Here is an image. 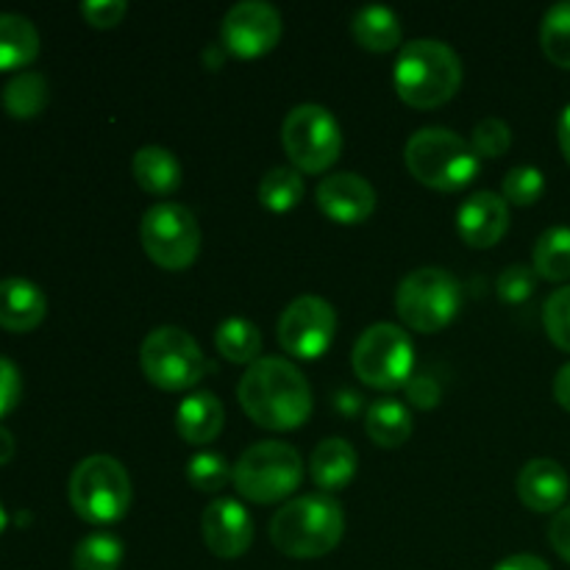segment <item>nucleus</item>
Segmentation results:
<instances>
[{"mask_svg":"<svg viewBox=\"0 0 570 570\" xmlns=\"http://www.w3.org/2000/svg\"><path fill=\"white\" fill-rule=\"evenodd\" d=\"M568 490L566 468L554 460H532L518 473V495L532 512H560Z\"/></svg>","mask_w":570,"mask_h":570,"instance_id":"f3484780","label":"nucleus"},{"mask_svg":"<svg viewBox=\"0 0 570 570\" xmlns=\"http://www.w3.org/2000/svg\"><path fill=\"white\" fill-rule=\"evenodd\" d=\"M538 273L529 265H510L501 271L499 282H495V293L504 304H523L538 289Z\"/></svg>","mask_w":570,"mask_h":570,"instance_id":"f704fd0d","label":"nucleus"},{"mask_svg":"<svg viewBox=\"0 0 570 570\" xmlns=\"http://www.w3.org/2000/svg\"><path fill=\"white\" fill-rule=\"evenodd\" d=\"M395 92L412 109H438L449 104L462 83V61L440 39H415L399 50L393 70Z\"/></svg>","mask_w":570,"mask_h":570,"instance_id":"f03ea898","label":"nucleus"},{"mask_svg":"<svg viewBox=\"0 0 570 570\" xmlns=\"http://www.w3.org/2000/svg\"><path fill=\"white\" fill-rule=\"evenodd\" d=\"M206 549L220 560H239L254 543V521L234 499H217L200 515Z\"/></svg>","mask_w":570,"mask_h":570,"instance_id":"4468645a","label":"nucleus"},{"mask_svg":"<svg viewBox=\"0 0 570 570\" xmlns=\"http://www.w3.org/2000/svg\"><path fill=\"white\" fill-rule=\"evenodd\" d=\"M356 465H360V456L356 449L343 438H326L323 443L315 445L309 460V473L312 482L321 490H326L328 495L345 490L356 476Z\"/></svg>","mask_w":570,"mask_h":570,"instance_id":"6ab92c4d","label":"nucleus"},{"mask_svg":"<svg viewBox=\"0 0 570 570\" xmlns=\"http://www.w3.org/2000/svg\"><path fill=\"white\" fill-rule=\"evenodd\" d=\"M215 345L220 351L223 360L234 362V365H254L259 360L262 351V334L245 317H228L217 326L215 332Z\"/></svg>","mask_w":570,"mask_h":570,"instance_id":"bb28decb","label":"nucleus"},{"mask_svg":"<svg viewBox=\"0 0 570 570\" xmlns=\"http://www.w3.org/2000/svg\"><path fill=\"white\" fill-rule=\"evenodd\" d=\"M234 488L254 504H276L293 495L304 482V460L298 451L278 440L254 443L234 465Z\"/></svg>","mask_w":570,"mask_h":570,"instance_id":"423d86ee","label":"nucleus"},{"mask_svg":"<svg viewBox=\"0 0 570 570\" xmlns=\"http://www.w3.org/2000/svg\"><path fill=\"white\" fill-rule=\"evenodd\" d=\"M237 399L245 415L271 432H293L312 415V387L304 373L282 356H262L239 379Z\"/></svg>","mask_w":570,"mask_h":570,"instance_id":"f257e3e1","label":"nucleus"},{"mask_svg":"<svg viewBox=\"0 0 570 570\" xmlns=\"http://www.w3.org/2000/svg\"><path fill=\"white\" fill-rule=\"evenodd\" d=\"M20 395H22L20 371H17L14 362L0 356V417H6L17 404H20Z\"/></svg>","mask_w":570,"mask_h":570,"instance_id":"e433bc0d","label":"nucleus"},{"mask_svg":"<svg viewBox=\"0 0 570 570\" xmlns=\"http://www.w3.org/2000/svg\"><path fill=\"white\" fill-rule=\"evenodd\" d=\"M317 206L340 226L365 223L376 209V189L360 173H332L317 184Z\"/></svg>","mask_w":570,"mask_h":570,"instance_id":"2eb2a0df","label":"nucleus"},{"mask_svg":"<svg viewBox=\"0 0 570 570\" xmlns=\"http://www.w3.org/2000/svg\"><path fill=\"white\" fill-rule=\"evenodd\" d=\"M223 421H226V410L209 390L187 395L176 410V432L193 445H209L223 432Z\"/></svg>","mask_w":570,"mask_h":570,"instance_id":"aec40b11","label":"nucleus"},{"mask_svg":"<svg viewBox=\"0 0 570 570\" xmlns=\"http://www.w3.org/2000/svg\"><path fill=\"white\" fill-rule=\"evenodd\" d=\"M546 193V176L532 165H518L501 181V198L515 206L538 204Z\"/></svg>","mask_w":570,"mask_h":570,"instance_id":"2f4dec72","label":"nucleus"},{"mask_svg":"<svg viewBox=\"0 0 570 570\" xmlns=\"http://www.w3.org/2000/svg\"><path fill=\"white\" fill-rule=\"evenodd\" d=\"M557 139H560V150L570 165V106L560 115V122H557Z\"/></svg>","mask_w":570,"mask_h":570,"instance_id":"79ce46f5","label":"nucleus"},{"mask_svg":"<svg viewBox=\"0 0 570 570\" xmlns=\"http://www.w3.org/2000/svg\"><path fill=\"white\" fill-rule=\"evenodd\" d=\"M139 239L154 265L161 271H187L200 254V226L181 204H154L142 215Z\"/></svg>","mask_w":570,"mask_h":570,"instance_id":"9b49d317","label":"nucleus"},{"mask_svg":"<svg viewBox=\"0 0 570 570\" xmlns=\"http://www.w3.org/2000/svg\"><path fill=\"white\" fill-rule=\"evenodd\" d=\"M128 6L122 0H87L81 3L83 20L92 28H115L126 17Z\"/></svg>","mask_w":570,"mask_h":570,"instance_id":"c9c22d12","label":"nucleus"},{"mask_svg":"<svg viewBox=\"0 0 570 570\" xmlns=\"http://www.w3.org/2000/svg\"><path fill=\"white\" fill-rule=\"evenodd\" d=\"M460 306V282L443 267H417V271L406 273L395 289V309L412 332H440L454 321Z\"/></svg>","mask_w":570,"mask_h":570,"instance_id":"0eeeda50","label":"nucleus"},{"mask_svg":"<svg viewBox=\"0 0 570 570\" xmlns=\"http://www.w3.org/2000/svg\"><path fill=\"white\" fill-rule=\"evenodd\" d=\"M549 540H551V549L562 557V560L570 566V507L560 510L554 515L549 527Z\"/></svg>","mask_w":570,"mask_h":570,"instance_id":"58836bf2","label":"nucleus"},{"mask_svg":"<svg viewBox=\"0 0 570 570\" xmlns=\"http://www.w3.org/2000/svg\"><path fill=\"white\" fill-rule=\"evenodd\" d=\"M404 161L417 181L440 193L465 189L482 167L471 139L443 126H429L412 134L404 148Z\"/></svg>","mask_w":570,"mask_h":570,"instance_id":"20e7f679","label":"nucleus"},{"mask_svg":"<svg viewBox=\"0 0 570 570\" xmlns=\"http://www.w3.org/2000/svg\"><path fill=\"white\" fill-rule=\"evenodd\" d=\"M356 45L371 53H390L401 45V20L387 6H365L351 20Z\"/></svg>","mask_w":570,"mask_h":570,"instance_id":"5701e85b","label":"nucleus"},{"mask_svg":"<svg viewBox=\"0 0 570 570\" xmlns=\"http://www.w3.org/2000/svg\"><path fill=\"white\" fill-rule=\"evenodd\" d=\"M6 523H9V515H6V510H3V504H0V534H3V529H6Z\"/></svg>","mask_w":570,"mask_h":570,"instance_id":"c03bdc74","label":"nucleus"},{"mask_svg":"<svg viewBox=\"0 0 570 570\" xmlns=\"http://www.w3.org/2000/svg\"><path fill=\"white\" fill-rule=\"evenodd\" d=\"M540 45L549 61L570 70V0L551 6L540 26Z\"/></svg>","mask_w":570,"mask_h":570,"instance_id":"c756f323","label":"nucleus"},{"mask_svg":"<svg viewBox=\"0 0 570 570\" xmlns=\"http://www.w3.org/2000/svg\"><path fill=\"white\" fill-rule=\"evenodd\" d=\"M145 379L167 393L195 387L206 373V356L189 332L178 326H159L139 348Z\"/></svg>","mask_w":570,"mask_h":570,"instance_id":"1a4fd4ad","label":"nucleus"},{"mask_svg":"<svg viewBox=\"0 0 570 570\" xmlns=\"http://www.w3.org/2000/svg\"><path fill=\"white\" fill-rule=\"evenodd\" d=\"M276 334L289 356L321 360L332 348L334 334H337V312L326 298L301 295L284 306Z\"/></svg>","mask_w":570,"mask_h":570,"instance_id":"f8f14e48","label":"nucleus"},{"mask_svg":"<svg viewBox=\"0 0 570 570\" xmlns=\"http://www.w3.org/2000/svg\"><path fill=\"white\" fill-rule=\"evenodd\" d=\"M14 456V434L6 426H0V468Z\"/></svg>","mask_w":570,"mask_h":570,"instance_id":"37998d69","label":"nucleus"},{"mask_svg":"<svg viewBox=\"0 0 570 570\" xmlns=\"http://www.w3.org/2000/svg\"><path fill=\"white\" fill-rule=\"evenodd\" d=\"M543 326L551 343L570 354V284L549 295L543 306Z\"/></svg>","mask_w":570,"mask_h":570,"instance_id":"72a5a7b5","label":"nucleus"},{"mask_svg":"<svg viewBox=\"0 0 570 570\" xmlns=\"http://www.w3.org/2000/svg\"><path fill=\"white\" fill-rule=\"evenodd\" d=\"M234 476V468L228 465L226 456L212 454V451H200L189 460L187 479L198 493H220Z\"/></svg>","mask_w":570,"mask_h":570,"instance_id":"7c9ffc66","label":"nucleus"},{"mask_svg":"<svg viewBox=\"0 0 570 570\" xmlns=\"http://www.w3.org/2000/svg\"><path fill=\"white\" fill-rule=\"evenodd\" d=\"M122 543L109 532L87 534L72 551V570H120Z\"/></svg>","mask_w":570,"mask_h":570,"instance_id":"c85d7f7f","label":"nucleus"},{"mask_svg":"<svg viewBox=\"0 0 570 570\" xmlns=\"http://www.w3.org/2000/svg\"><path fill=\"white\" fill-rule=\"evenodd\" d=\"M456 232L471 248H493L510 232V204L490 189L473 193L456 212Z\"/></svg>","mask_w":570,"mask_h":570,"instance_id":"dca6fc26","label":"nucleus"},{"mask_svg":"<svg viewBox=\"0 0 570 570\" xmlns=\"http://www.w3.org/2000/svg\"><path fill=\"white\" fill-rule=\"evenodd\" d=\"M356 379L367 387H404L415 367V348L410 334L395 323H373L360 334L351 354Z\"/></svg>","mask_w":570,"mask_h":570,"instance_id":"6e6552de","label":"nucleus"},{"mask_svg":"<svg viewBox=\"0 0 570 570\" xmlns=\"http://www.w3.org/2000/svg\"><path fill=\"white\" fill-rule=\"evenodd\" d=\"M471 145L479 159H499V156H504L510 150L512 128L501 117H484L473 128Z\"/></svg>","mask_w":570,"mask_h":570,"instance_id":"473e14b6","label":"nucleus"},{"mask_svg":"<svg viewBox=\"0 0 570 570\" xmlns=\"http://www.w3.org/2000/svg\"><path fill=\"white\" fill-rule=\"evenodd\" d=\"M48 315V298L28 278L0 282V328L14 334L33 332Z\"/></svg>","mask_w":570,"mask_h":570,"instance_id":"a211bd4d","label":"nucleus"},{"mask_svg":"<svg viewBox=\"0 0 570 570\" xmlns=\"http://www.w3.org/2000/svg\"><path fill=\"white\" fill-rule=\"evenodd\" d=\"M343 532V507L328 493H312L287 501L271 521L273 546L293 560L326 557L328 551L337 549Z\"/></svg>","mask_w":570,"mask_h":570,"instance_id":"7ed1b4c3","label":"nucleus"},{"mask_svg":"<svg viewBox=\"0 0 570 570\" xmlns=\"http://www.w3.org/2000/svg\"><path fill=\"white\" fill-rule=\"evenodd\" d=\"M304 198V176L295 167H273L259 181V204L271 212H289Z\"/></svg>","mask_w":570,"mask_h":570,"instance_id":"cd10ccee","label":"nucleus"},{"mask_svg":"<svg viewBox=\"0 0 570 570\" xmlns=\"http://www.w3.org/2000/svg\"><path fill=\"white\" fill-rule=\"evenodd\" d=\"M367 438L382 449H399L412 434V415L401 401L382 399L367 406L365 415Z\"/></svg>","mask_w":570,"mask_h":570,"instance_id":"b1692460","label":"nucleus"},{"mask_svg":"<svg viewBox=\"0 0 570 570\" xmlns=\"http://www.w3.org/2000/svg\"><path fill=\"white\" fill-rule=\"evenodd\" d=\"M532 267L546 282H568L570 278V228L551 226L534 243Z\"/></svg>","mask_w":570,"mask_h":570,"instance_id":"a878e982","label":"nucleus"},{"mask_svg":"<svg viewBox=\"0 0 570 570\" xmlns=\"http://www.w3.org/2000/svg\"><path fill=\"white\" fill-rule=\"evenodd\" d=\"M282 145L301 173H326L343 150L340 122L326 106L301 104L284 117Z\"/></svg>","mask_w":570,"mask_h":570,"instance_id":"9d476101","label":"nucleus"},{"mask_svg":"<svg viewBox=\"0 0 570 570\" xmlns=\"http://www.w3.org/2000/svg\"><path fill=\"white\" fill-rule=\"evenodd\" d=\"M404 390H406V399H410L417 410H434V406L440 404V395H443L440 384L434 382L432 376H426V373L412 376L410 382L404 384Z\"/></svg>","mask_w":570,"mask_h":570,"instance_id":"4c0bfd02","label":"nucleus"},{"mask_svg":"<svg viewBox=\"0 0 570 570\" xmlns=\"http://www.w3.org/2000/svg\"><path fill=\"white\" fill-rule=\"evenodd\" d=\"M50 89L48 78L42 72H17L9 83L3 87L0 95V104H3L6 115L14 117V120H31V117L42 115L45 106H48Z\"/></svg>","mask_w":570,"mask_h":570,"instance_id":"393cba45","label":"nucleus"},{"mask_svg":"<svg viewBox=\"0 0 570 570\" xmlns=\"http://www.w3.org/2000/svg\"><path fill=\"white\" fill-rule=\"evenodd\" d=\"M131 176L145 193L173 195L181 187V161L161 145H145L134 154Z\"/></svg>","mask_w":570,"mask_h":570,"instance_id":"412c9836","label":"nucleus"},{"mask_svg":"<svg viewBox=\"0 0 570 570\" xmlns=\"http://www.w3.org/2000/svg\"><path fill=\"white\" fill-rule=\"evenodd\" d=\"M493 570H551L549 562H543L534 554H512L504 562H499Z\"/></svg>","mask_w":570,"mask_h":570,"instance_id":"ea45409f","label":"nucleus"},{"mask_svg":"<svg viewBox=\"0 0 570 570\" xmlns=\"http://www.w3.org/2000/svg\"><path fill=\"white\" fill-rule=\"evenodd\" d=\"M67 495L81 521L117 523L131 507V476L115 456H87L72 468Z\"/></svg>","mask_w":570,"mask_h":570,"instance_id":"39448f33","label":"nucleus"},{"mask_svg":"<svg viewBox=\"0 0 570 570\" xmlns=\"http://www.w3.org/2000/svg\"><path fill=\"white\" fill-rule=\"evenodd\" d=\"M39 56V31L28 17L0 11V72L28 67Z\"/></svg>","mask_w":570,"mask_h":570,"instance_id":"4be33fe9","label":"nucleus"},{"mask_svg":"<svg viewBox=\"0 0 570 570\" xmlns=\"http://www.w3.org/2000/svg\"><path fill=\"white\" fill-rule=\"evenodd\" d=\"M282 39V14L265 0L232 6L220 22V42L237 59H259Z\"/></svg>","mask_w":570,"mask_h":570,"instance_id":"ddd939ff","label":"nucleus"},{"mask_svg":"<svg viewBox=\"0 0 570 570\" xmlns=\"http://www.w3.org/2000/svg\"><path fill=\"white\" fill-rule=\"evenodd\" d=\"M554 399L562 410L570 412V362L562 365L554 376Z\"/></svg>","mask_w":570,"mask_h":570,"instance_id":"a19ab883","label":"nucleus"}]
</instances>
